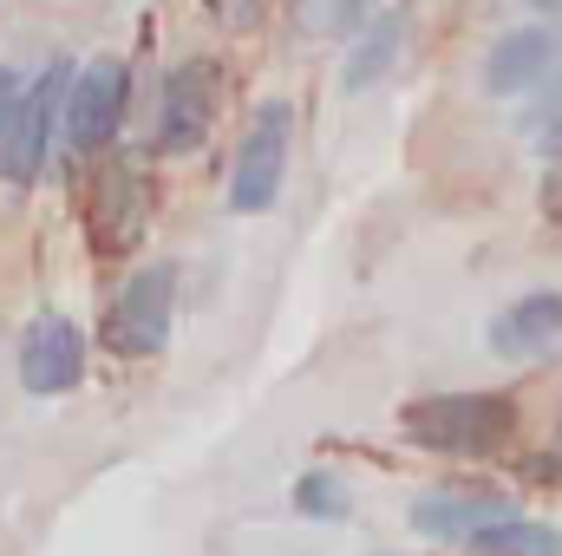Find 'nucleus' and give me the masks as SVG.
<instances>
[{
  "label": "nucleus",
  "instance_id": "obj_1",
  "mask_svg": "<svg viewBox=\"0 0 562 556\" xmlns=\"http://www.w3.org/2000/svg\"><path fill=\"white\" fill-rule=\"evenodd\" d=\"M400 432L438 458H497L517 438V400L510 393H431L400 413Z\"/></svg>",
  "mask_w": 562,
  "mask_h": 556
},
{
  "label": "nucleus",
  "instance_id": "obj_2",
  "mask_svg": "<svg viewBox=\"0 0 562 556\" xmlns=\"http://www.w3.org/2000/svg\"><path fill=\"white\" fill-rule=\"evenodd\" d=\"M66 86H72V59H46L13 112H7V132H0V190H33L46 157L59 151V112H66Z\"/></svg>",
  "mask_w": 562,
  "mask_h": 556
},
{
  "label": "nucleus",
  "instance_id": "obj_3",
  "mask_svg": "<svg viewBox=\"0 0 562 556\" xmlns=\"http://www.w3.org/2000/svg\"><path fill=\"white\" fill-rule=\"evenodd\" d=\"M170 321H177V269L170 263H144L119 281V294L105 301L99 314V347L112 360H150L164 354L170 341Z\"/></svg>",
  "mask_w": 562,
  "mask_h": 556
},
{
  "label": "nucleus",
  "instance_id": "obj_4",
  "mask_svg": "<svg viewBox=\"0 0 562 556\" xmlns=\"http://www.w3.org/2000/svg\"><path fill=\"white\" fill-rule=\"evenodd\" d=\"M125 112H132V66L119 53H99V59L72 66L66 112H59V144L72 157H99L125 132Z\"/></svg>",
  "mask_w": 562,
  "mask_h": 556
},
{
  "label": "nucleus",
  "instance_id": "obj_5",
  "mask_svg": "<svg viewBox=\"0 0 562 556\" xmlns=\"http://www.w3.org/2000/svg\"><path fill=\"white\" fill-rule=\"evenodd\" d=\"M288 151H294V105L288 99H262L243 144H236V164H229V210L236 216L276 210L281 177H288Z\"/></svg>",
  "mask_w": 562,
  "mask_h": 556
},
{
  "label": "nucleus",
  "instance_id": "obj_6",
  "mask_svg": "<svg viewBox=\"0 0 562 556\" xmlns=\"http://www.w3.org/2000/svg\"><path fill=\"white\" fill-rule=\"evenodd\" d=\"M86 360H92V341L72 314L59 308H40L26 327H20V347H13V374L33 400H59L86 380Z\"/></svg>",
  "mask_w": 562,
  "mask_h": 556
},
{
  "label": "nucleus",
  "instance_id": "obj_7",
  "mask_svg": "<svg viewBox=\"0 0 562 556\" xmlns=\"http://www.w3.org/2000/svg\"><path fill=\"white\" fill-rule=\"evenodd\" d=\"M144 223H150V184H144V170L125 164V157L99 164V177L86 190V243H92V256H105V263L132 256L144 243Z\"/></svg>",
  "mask_w": 562,
  "mask_h": 556
},
{
  "label": "nucleus",
  "instance_id": "obj_8",
  "mask_svg": "<svg viewBox=\"0 0 562 556\" xmlns=\"http://www.w3.org/2000/svg\"><path fill=\"white\" fill-rule=\"evenodd\" d=\"M216 105H223V66L216 59H177L164 73V92H157V151L190 157L210 138Z\"/></svg>",
  "mask_w": 562,
  "mask_h": 556
},
{
  "label": "nucleus",
  "instance_id": "obj_9",
  "mask_svg": "<svg viewBox=\"0 0 562 556\" xmlns=\"http://www.w3.org/2000/svg\"><path fill=\"white\" fill-rule=\"evenodd\" d=\"M413 531L419 537H438V544H471L477 531H491V524H510V518H524L517 511V498L504 491V485H484V478H451V485H431L413 498Z\"/></svg>",
  "mask_w": 562,
  "mask_h": 556
},
{
  "label": "nucleus",
  "instance_id": "obj_10",
  "mask_svg": "<svg viewBox=\"0 0 562 556\" xmlns=\"http://www.w3.org/2000/svg\"><path fill=\"white\" fill-rule=\"evenodd\" d=\"M557 73H562V20L517 26L484 53V92H497V99H524V92L550 86Z\"/></svg>",
  "mask_w": 562,
  "mask_h": 556
},
{
  "label": "nucleus",
  "instance_id": "obj_11",
  "mask_svg": "<svg viewBox=\"0 0 562 556\" xmlns=\"http://www.w3.org/2000/svg\"><path fill=\"white\" fill-rule=\"evenodd\" d=\"M550 341H562V294L557 288H530V294H517L491 321V347L497 354H537Z\"/></svg>",
  "mask_w": 562,
  "mask_h": 556
},
{
  "label": "nucleus",
  "instance_id": "obj_12",
  "mask_svg": "<svg viewBox=\"0 0 562 556\" xmlns=\"http://www.w3.org/2000/svg\"><path fill=\"white\" fill-rule=\"evenodd\" d=\"M400 46H406V13H380V20L360 33L353 59H347V92H367V86H380V79L393 73Z\"/></svg>",
  "mask_w": 562,
  "mask_h": 556
},
{
  "label": "nucleus",
  "instance_id": "obj_13",
  "mask_svg": "<svg viewBox=\"0 0 562 556\" xmlns=\"http://www.w3.org/2000/svg\"><path fill=\"white\" fill-rule=\"evenodd\" d=\"M464 551H471V556H562V531L537 524V518H510V524L477 531Z\"/></svg>",
  "mask_w": 562,
  "mask_h": 556
},
{
  "label": "nucleus",
  "instance_id": "obj_14",
  "mask_svg": "<svg viewBox=\"0 0 562 556\" xmlns=\"http://www.w3.org/2000/svg\"><path fill=\"white\" fill-rule=\"evenodd\" d=\"M294 511L301 518H347V485L334 478V471H301L294 478Z\"/></svg>",
  "mask_w": 562,
  "mask_h": 556
},
{
  "label": "nucleus",
  "instance_id": "obj_15",
  "mask_svg": "<svg viewBox=\"0 0 562 556\" xmlns=\"http://www.w3.org/2000/svg\"><path fill=\"white\" fill-rule=\"evenodd\" d=\"M203 7H210L223 26H249V20L262 13V0H203Z\"/></svg>",
  "mask_w": 562,
  "mask_h": 556
},
{
  "label": "nucleus",
  "instance_id": "obj_16",
  "mask_svg": "<svg viewBox=\"0 0 562 556\" xmlns=\"http://www.w3.org/2000/svg\"><path fill=\"white\" fill-rule=\"evenodd\" d=\"M20 86H26V79H20L13 66H0V132H7V112H13V99H20Z\"/></svg>",
  "mask_w": 562,
  "mask_h": 556
},
{
  "label": "nucleus",
  "instance_id": "obj_17",
  "mask_svg": "<svg viewBox=\"0 0 562 556\" xmlns=\"http://www.w3.org/2000/svg\"><path fill=\"white\" fill-rule=\"evenodd\" d=\"M543 216L562 223V170H550V184H543Z\"/></svg>",
  "mask_w": 562,
  "mask_h": 556
},
{
  "label": "nucleus",
  "instance_id": "obj_18",
  "mask_svg": "<svg viewBox=\"0 0 562 556\" xmlns=\"http://www.w3.org/2000/svg\"><path fill=\"white\" fill-rule=\"evenodd\" d=\"M550 151H562V119H557V138H550Z\"/></svg>",
  "mask_w": 562,
  "mask_h": 556
},
{
  "label": "nucleus",
  "instance_id": "obj_19",
  "mask_svg": "<svg viewBox=\"0 0 562 556\" xmlns=\"http://www.w3.org/2000/svg\"><path fill=\"white\" fill-rule=\"evenodd\" d=\"M537 7H562V0H537Z\"/></svg>",
  "mask_w": 562,
  "mask_h": 556
}]
</instances>
